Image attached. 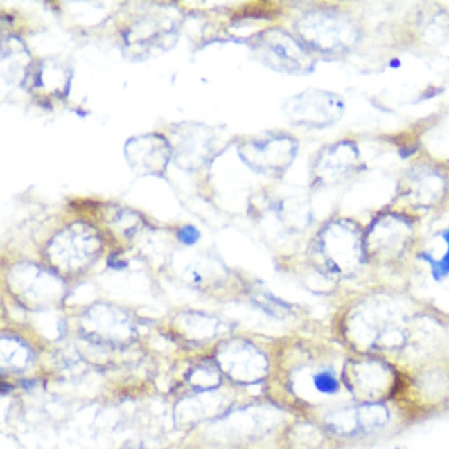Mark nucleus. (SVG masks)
I'll return each instance as SVG.
<instances>
[{
	"instance_id": "obj_3",
	"label": "nucleus",
	"mask_w": 449,
	"mask_h": 449,
	"mask_svg": "<svg viewBox=\"0 0 449 449\" xmlns=\"http://www.w3.org/2000/svg\"><path fill=\"white\" fill-rule=\"evenodd\" d=\"M413 239L414 228L406 215L380 213L365 231L367 257L382 263L398 260L410 249Z\"/></svg>"
},
{
	"instance_id": "obj_6",
	"label": "nucleus",
	"mask_w": 449,
	"mask_h": 449,
	"mask_svg": "<svg viewBox=\"0 0 449 449\" xmlns=\"http://www.w3.org/2000/svg\"><path fill=\"white\" fill-rule=\"evenodd\" d=\"M362 168L364 161L358 146L353 141H339L319 152L312 179L320 187L337 186L354 179Z\"/></svg>"
},
{
	"instance_id": "obj_9",
	"label": "nucleus",
	"mask_w": 449,
	"mask_h": 449,
	"mask_svg": "<svg viewBox=\"0 0 449 449\" xmlns=\"http://www.w3.org/2000/svg\"><path fill=\"white\" fill-rule=\"evenodd\" d=\"M431 263L437 274L445 275L449 272V228L435 236L431 247L423 254Z\"/></svg>"
},
{
	"instance_id": "obj_8",
	"label": "nucleus",
	"mask_w": 449,
	"mask_h": 449,
	"mask_svg": "<svg viewBox=\"0 0 449 449\" xmlns=\"http://www.w3.org/2000/svg\"><path fill=\"white\" fill-rule=\"evenodd\" d=\"M258 153V166L264 170H284L294 160L297 153V142L287 135H272L258 142L254 148Z\"/></svg>"
},
{
	"instance_id": "obj_7",
	"label": "nucleus",
	"mask_w": 449,
	"mask_h": 449,
	"mask_svg": "<svg viewBox=\"0 0 449 449\" xmlns=\"http://www.w3.org/2000/svg\"><path fill=\"white\" fill-rule=\"evenodd\" d=\"M288 116L299 125L330 127L344 116V100L330 91L310 90L290 101Z\"/></svg>"
},
{
	"instance_id": "obj_11",
	"label": "nucleus",
	"mask_w": 449,
	"mask_h": 449,
	"mask_svg": "<svg viewBox=\"0 0 449 449\" xmlns=\"http://www.w3.org/2000/svg\"><path fill=\"white\" fill-rule=\"evenodd\" d=\"M198 238H200V234L194 227H186L179 234V239L186 245L195 243L198 240Z\"/></svg>"
},
{
	"instance_id": "obj_2",
	"label": "nucleus",
	"mask_w": 449,
	"mask_h": 449,
	"mask_svg": "<svg viewBox=\"0 0 449 449\" xmlns=\"http://www.w3.org/2000/svg\"><path fill=\"white\" fill-rule=\"evenodd\" d=\"M306 46L326 56H344L361 39V27L354 17L340 10H316L297 24Z\"/></svg>"
},
{
	"instance_id": "obj_10",
	"label": "nucleus",
	"mask_w": 449,
	"mask_h": 449,
	"mask_svg": "<svg viewBox=\"0 0 449 449\" xmlns=\"http://www.w3.org/2000/svg\"><path fill=\"white\" fill-rule=\"evenodd\" d=\"M315 387L324 395H333L339 390V380L330 371H322L313 376Z\"/></svg>"
},
{
	"instance_id": "obj_4",
	"label": "nucleus",
	"mask_w": 449,
	"mask_h": 449,
	"mask_svg": "<svg viewBox=\"0 0 449 449\" xmlns=\"http://www.w3.org/2000/svg\"><path fill=\"white\" fill-rule=\"evenodd\" d=\"M446 193V175L430 161L412 164L398 186L399 201L413 209H431L445 200Z\"/></svg>"
},
{
	"instance_id": "obj_5",
	"label": "nucleus",
	"mask_w": 449,
	"mask_h": 449,
	"mask_svg": "<svg viewBox=\"0 0 449 449\" xmlns=\"http://www.w3.org/2000/svg\"><path fill=\"white\" fill-rule=\"evenodd\" d=\"M260 58L268 67L287 73H308L315 67L308 48L283 30H268L257 42Z\"/></svg>"
},
{
	"instance_id": "obj_1",
	"label": "nucleus",
	"mask_w": 449,
	"mask_h": 449,
	"mask_svg": "<svg viewBox=\"0 0 449 449\" xmlns=\"http://www.w3.org/2000/svg\"><path fill=\"white\" fill-rule=\"evenodd\" d=\"M315 254L327 271L351 275L367 258L365 232L351 219L330 220L317 234Z\"/></svg>"
}]
</instances>
